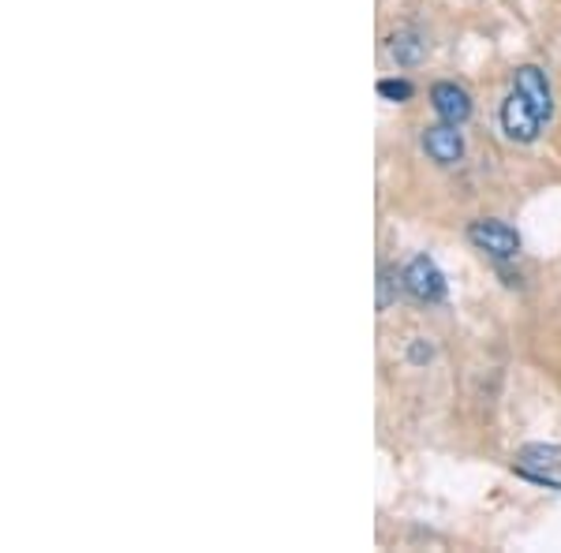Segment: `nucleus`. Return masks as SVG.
Wrapping results in <instances>:
<instances>
[{
    "instance_id": "7ed1b4c3",
    "label": "nucleus",
    "mask_w": 561,
    "mask_h": 553,
    "mask_svg": "<svg viewBox=\"0 0 561 553\" xmlns=\"http://www.w3.org/2000/svg\"><path fill=\"white\" fill-rule=\"evenodd\" d=\"M513 471L531 483L554 486L561 489L558 475H561V446H547V441H531V446H520L517 457H513Z\"/></svg>"
},
{
    "instance_id": "0eeeda50",
    "label": "nucleus",
    "mask_w": 561,
    "mask_h": 553,
    "mask_svg": "<svg viewBox=\"0 0 561 553\" xmlns=\"http://www.w3.org/2000/svg\"><path fill=\"white\" fill-rule=\"evenodd\" d=\"M513 90H520V94L528 97V102L536 105L547 120L554 116V90H550V79H547V71H542V68L520 65L517 71H513Z\"/></svg>"
},
{
    "instance_id": "423d86ee",
    "label": "nucleus",
    "mask_w": 561,
    "mask_h": 553,
    "mask_svg": "<svg viewBox=\"0 0 561 553\" xmlns=\"http://www.w3.org/2000/svg\"><path fill=\"white\" fill-rule=\"evenodd\" d=\"M431 108L438 120L446 124H468L472 120V94L465 87H457L454 79H442V83L431 87Z\"/></svg>"
},
{
    "instance_id": "9d476101",
    "label": "nucleus",
    "mask_w": 561,
    "mask_h": 553,
    "mask_svg": "<svg viewBox=\"0 0 561 553\" xmlns=\"http://www.w3.org/2000/svg\"><path fill=\"white\" fill-rule=\"evenodd\" d=\"M397 299V269L382 266L378 269V311H389Z\"/></svg>"
},
{
    "instance_id": "9b49d317",
    "label": "nucleus",
    "mask_w": 561,
    "mask_h": 553,
    "mask_svg": "<svg viewBox=\"0 0 561 553\" xmlns=\"http://www.w3.org/2000/svg\"><path fill=\"white\" fill-rule=\"evenodd\" d=\"M431 359H434V344L427 337H415L409 344V362H412V367H427Z\"/></svg>"
},
{
    "instance_id": "6e6552de",
    "label": "nucleus",
    "mask_w": 561,
    "mask_h": 553,
    "mask_svg": "<svg viewBox=\"0 0 561 553\" xmlns=\"http://www.w3.org/2000/svg\"><path fill=\"white\" fill-rule=\"evenodd\" d=\"M389 57H393L397 68H420L427 60V42H423L420 31L404 26V31L389 34Z\"/></svg>"
},
{
    "instance_id": "20e7f679",
    "label": "nucleus",
    "mask_w": 561,
    "mask_h": 553,
    "mask_svg": "<svg viewBox=\"0 0 561 553\" xmlns=\"http://www.w3.org/2000/svg\"><path fill=\"white\" fill-rule=\"evenodd\" d=\"M401 288L415 303H442L446 299V274L438 269V262L431 255H415L409 266L401 269Z\"/></svg>"
},
{
    "instance_id": "f257e3e1",
    "label": "nucleus",
    "mask_w": 561,
    "mask_h": 553,
    "mask_svg": "<svg viewBox=\"0 0 561 553\" xmlns=\"http://www.w3.org/2000/svg\"><path fill=\"white\" fill-rule=\"evenodd\" d=\"M497 124H502V131L510 142H517V147H531L550 120L520 94V90H510L502 108H497Z\"/></svg>"
},
{
    "instance_id": "1a4fd4ad",
    "label": "nucleus",
    "mask_w": 561,
    "mask_h": 553,
    "mask_svg": "<svg viewBox=\"0 0 561 553\" xmlns=\"http://www.w3.org/2000/svg\"><path fill=\"white\" fill-rule=\"evenodd\" d=\"M378 97H382V102H393V105H409L415 97V87L409 79H378Z\"/></svg>"
},
{
    "instance_id": "f03ea898",
    "label": "nucleus",
    "mask_w": 561,
    "mask_h": 553,
    "mask_svg": "<svg viewBox=\"0 0 561 553\" xmlns=\"http://www.w3.org/2000/svg\"><path fill=\"white\" fill-rule=\"evenodd\" d=\"M468 243L483 251L491 262H513L520 255V232L513 224L497 221V217H479L468 224Z\"/></svg>"
},
{
    "instance_id": "39448f33",
    "label": "nucleus",
    "mask_w": 561,
    "mask_h": 553,
    "mask_svg": "<svg viewBox=\"0 0 561 553\" xmlns=\"http://www.w3.org/2000/svg\"><path fill=\"white\" fill-rule=\"evenodd\" d=\"M420 147L434 161V165H442V169L460 165V161H465V135H460L457 124L442 120V124H431V128H423Z\"/></svg>"
}]
</instances>
